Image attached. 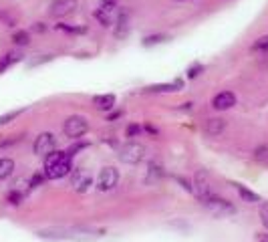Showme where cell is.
Listing matches in <instances>:
<instances>
[{
  "instance_id": "obj_20",
  "label": "cell",
  "mask_w": 268,
  "mask_h": 242,
  "mask_svg": "<svg viewBox=\"0 0 268 242\" xmlns=\"http://www.w3.org/2000/svg\"><path fill=\"white\" fill-rule=\"evenodd\" d=\"M166 41H170V37L168 35H150V37H146L144 39V47H154V45H162V43H166Z\"/></svg>"
},
{
  "instance_id": "obj_4",
  "label": "cell",
  "mask_w": 268,
  "mask_h": 242,
  "mask_svg": "<svg viewBox=\"0 0 268 242\" xmlns=\"http://www.w3.org/2000/svg\"><path fill=\"white\" fill-rule=\"evenodd\" d=\"M63 132H65L67 138L79 140V138H83V136L89 132V121H87V117H83V115H71V117L65 121Z\"/></svg>"
},
{
  "instance_id": "obj_27",
  "label": "cell",
  "mask_w": 268,
  "mask_h": 242,
  "mask_svg": "<svg viewBox=\"0 0 268 242\" xmlns=\"http://www.w3.org/2000/svg\"><path fill=\"white\" fill-rule=\"evenodd\" d=\"M95 19L103 25V27H111V19H109V13H105V11H95Z\"/></svg>"
},
{
  "instance_id": "obj_29",
  "label": "cell",
  "mask_w": 268,
  "mask_h": 242,
  "mask_svg": "<svg viewBox=\"0 0 268 242\" xmlns=\"http://www.w3.org/2000/svg\"><path fill=\"white\" fill-rule=\"evenodd\" d=\"M254 158H256L258 162H264V160L268 158V146H260V148L256 150V154H254Z\"/></svg>"
},
{
  "instance_id": "obj_15",
  "label": "cell",
  "mask_w": 268,
  "mask_h": 242,
  "mask_svg": "<svg viewBox=\"0 0 268 242\" xmlns=\"http://www.w3.org/2000/svg\"><path fill=\"white\" fill-rule=\"evenodd\" d=\"M234 188H236L238 196L242 198V202H246V204H256V202H260V196H258L256 192L248 190L246 186H242V184H234Z\"/></svg>"
},
{
  "instance_id": "obj_2",
  "label": "cell",
  "mask_w": 268,
  "mask_h": 242,
  "mask_svg": "<svg viewBox=\"0 0 268 242\" xmlns=\"http://www.w3.org/2000/svg\"><path fill=\"white\" fill-rule=\"evenodd\" d=\"M73 172L71 156L67 152H51L45 158V176L47 180H61Z\"/></svg>"
},
{
  "instance_id": "obj_35",
  "label": "cell",
  "mask_w": 268,
  "mask_h": 242,
  "mask_svg": "<svg viewBox=\"0 0 268 242\" xmlns=\"http://www.w3.org/2000/svg\"><path fill=\"white\" fill-rule=\"evenodd\" d=\"M256 240L258 242H268V232H258L256 234Z\"/></svg>"
},
{
  "instance_id": "obj_6",
  "label": "cell",
  "mask_w": 268,
  "mask_h": 242,
  "mask_svg": "<svg viewBox=\"0 0 268 242\" xmlns=\"http://www.w3.org/2000/svg\"><path fill=\"white\" fill-rule=\"evenodd\" d=\"M194 192L198 196V200L202 202L204 198L216 194L214 192V186H212V180H210V174L206 170H198L196 176H194Z\"/></svg>"
},
{
  "instance_id": "obj_9",
  "label": "cell",
  "mask_w": 268,
  "mask_h": 242,
  "mask_svg": "<svg viewBox=\"0 0 268 242\" xmlns=\"http://www.w3.org/2000/svg\"><path fill=\"white\" fill-rule=\"evenodd\" d=\"M55 148H57V140H55V136H53L51 132H43V134L35 140L33 152H35L37 156H41V158H47L51 152H55Z\"/></svg>"
},
{
  "instance_id": "obj_30",
  "label": "cell",
  "mask_w": 268,
  "mask_h": 242,
  "mask_svg": "<svg viewBox=\"0 0 268 242\" xmlns=\"http://www.w3.org/2000/svg\"><path fill=\"white\" fill-rule=\"evenodd\" d=\"M45 180H47V176H45V174H35L29 182H31V188H37V186H41Z\"/></svg>"
},
{
  "instance_id": "obj_18",
  "label": "cell",
  "mask_w": 268,
  "mask_h": 242,
  "mask_svg": "<svg viewBox=\"0 0 268 242\" xmlns=\"http://www.w3.org/2000/svg\"><path fill=\"white\" fill-rule=\"evenodd\" d=\"M15 172V160L11 158H0V180L11 178Z\"/></svg>"
},
{
  "instance_id": "obj_13",
  "label": "cell",
  "mask_w": 268,
  "mask_h": 242,
  "mask_svg": "<svg viewBox=\"0 0 268 242\" xmlns=\"http://www.w3.org/2000/svg\"><path fill=\"white\" fill-rule=\"evenodd\" d=\"M93 105L99 109V111H111L113 107H115V95H95L93 97Z\"/></svg>"
},
{
  "instance_id": "obj_36",
  "label": "cell",
  "mask_w": 268,
  "mask_h": 242,
  "mask_svg": "<svg viewBox=\"0 0 268 242\" xmlns=\"http://www.w3.org/2000/svg\"><path fill=\"white\" fill-rule=\"evenodd\" d=\"M123 113L121 111H115V113H111V115H107V121H113V119H117V117H121Z\"/></svg>"
},
{
  "instance_id": "obj_10",
  "label": "cell",
  "mask_w": 268,
  "mask_h": 242,
  "mask_svg": "<svg viewBox=\"0 0 268 242\" xmlns=\"http://www.w3.org/2000/svg\"><path fill=\"white\" fill-rule=\"evenodd\" d=\"M77 11V0H55L51 5V15L57 17V19H63V17H69Z\"/></svg>"
},
{
  "instance_id": "obj_8",
  "label": "cell",
  "mask_w": 268,
  "mask_h": 242,
  "mask_svg": "<svg viewBox=\"0 0 268 242\" xmlns=\"http://www.w3.org/2000/svg\"><path fill=\"white\" fill-rule=\"evenodd\" d=\"M119 184V172L113 166H105L97 176V188L101 192H109Z\"/></svg>"
},
{
  "instance_id": "obj_37",
  "label": "cell",
  "mask_w": 268,
  "mask_h": 242,
  "mask_svg": "<svg viewBox=\"0 0 268 242\" xmlns=\"http://www.w3.org/2000/svg\"><path fill=\"white\" fill-rule=\"evenodd\" d=\"M146 130H148V132H150V134H154V136H156V134H158V130H156V128H152V126H148V128H146Z\"/></svg>"
},
{
  "instance_id": "obj_17",
  "label": "cell",
  "mask_w": 268,
  "mask_h": 242,
  "mask_svg": "<svg viewBox=\"0 0 268 242\" xmlns=\"http://www.w3.org/2000/svg\"><path fill=\"white\" fill-rule=\"evenodd\" d=\"M182 81H176V83H164V85H152L148 87V91L152 93H170V91H180L182 89Z\"/></svg>"
},
{
  "instance_id": "obj_34",
  "label": "cell",
  "mask_w": 268,
  "mask_h": 242,
  "mask_svg": "<svg viewBox=\"0 0 268 242\" xmlns=\"http://www.w3.org/2000/svg\"><path fill=\"white\" fill-rule=\"evenodd\" d=\"M33 31H35V33H45L47 27H45L43 23H35V25H33Z\"/></svg>"
},
{
  "instance_id": "obj_24",
  "label": "cell",
  "mask_w": 268,
  "mask_h": 242,
  "mask_svg": "<svg viewBox=\"0 0 268 242\" xmlns=\"http://www.w3.org/2000/svg\"><path fill=\"white\" fill-rule=\"evenodd\" d=\"M252 51H262V53H268V35H266V37L256 39V43L252 45Z\"/></svg>"
},
{
  "instance_id": "obj_12",
  "label": "cell",
  "mask_w": 268,
  "mask_h": 242,
  "mask_svg": "<svg viewBox=\"0 0 268 242\" xmlns=\"http://www.w3.org/2000/svg\"><path fill=\"white\" fill-rule=\"evenodd\" d=\"M224 130H226V119H222V117H212V119H208V124H206V134H208V136L218 138Z\"/></svg>"
},
{
  "instance_id": "obj_38",
  "label": "cell",
  "mask_w": 268,
  "mask_h": 242,
  "mask_svg": "<svg viewBox=\"0 0 268 242\" xmlns=\"http://www.w3.org/2000/svg\"><path fill=\"white\" fill-rule=\"evenodd\" d=\"M178 3H180V0H178Z\"/></svg>"
},
{
  "instance_id": "obj_23",
  "label": "cell",
  "mask_w": 268,
  "mask_h": 242,
  "mask_svg": "<svg viewBox=\"0 0 268 242\" xmlns=\"http://www.w3.org/2000/svg\"><path fill=\"white\" fill-rule=\"evenodd\" d=\"M23 111H25V109H17V111H11V113H7V115H0V126H7V124H11V121H15Z\"/></svg>"
},
{
  "instance_id": "obj_22",
  "label": "cell",
  "mask_w": 268,
  "mask_h": 242,
  "mask_svg": "<svg viewBox=\"0 0 268 242\" xmlns=\"http://www.w3.org/2000/svg\"><path fill=\"white\" fill-rule=\"evenodd\" d=\"M55 29H57V31H65V33H71V35H83V33H87V29H85V27H69V25H57Z\"/></svg>"
},
{
  "instance_id": "obj_32",
  "label": "cell",
  "mask_w": 268,
  "mask_h": 242,
  "mask_svg": "<svg viewBox=\"0 0 268 242\" xmlns=\"http://www.w3.org/2000/svg\"><path fill=\"white\" fill-rule=\"evenodd\" d=\"M0 21H5V23H7V27H15V25H17V21H15L13 17L5 15V13H3V15H0Z\"/></svg>"
},
{
  "instance_id": "obj_26",
  "label": "cell",
  "mask_w": 268,
  "mask_h": 242,
  "mask_svg": "<svg viewBox=\"0 0 268 242\" xmlns=\"http://www.w3.org/2000/svg\"><path fill=\"white\" fill-rule=\"evenodd\" d=\"M258 214H260V222H262V226L268 230V202H262V204H260Z\"/></svg>"
},
{
  "instance_id": "obj_31",
  "label": "cell",
  "mask_w": 268,
  "mask_h": 242,
  "mask_svg": "<svg viewBox=\"0 0 268 242\" xmlns=\"http://www.w3.org/2000/svg\"><path fill=\"white\" fill-rule=\"evenodd\" d=\"M115 7H117V0H101V11L105 13H111Z\"/></svg>"
},
{
  "instance_id": "obj_19",
  "label": "cell",
  "mask_w": 268,
  "mask_h": 242,
  "mask_svg": "<svg viewBox=\"0 0 268 242\" xmlns=\"http://www.w3.org/2000/svg\"><path fill=\"white\" fill-rule=\"evenodd\" d=\"M13 43H15L17 47H29V45H31V35H29L27 31H17V33L13 35Z\"/></svg>"
},
{
  "instance_id": "obj_21",
  "label": "cell",
  "mask_w": 268,
  "mask_h": 242,
  "mask_svg": "<svg viewBox=\"0 0 268 242\" xmlns=\"http://www.w3.org/2000/svg\"><path fill=\"white\" fill-rule=\"evenodd\" d=\"M7 200H9V204H13V206H21V204H23V200H25V192H23V190L13 188V190L9 192V196H7Z\"/></svg>"
},
{
  "instance_id": "obj_3",
  "label": "cell",
  "mask_w": 268,
  "mask_h": 242,
  "mask_svg": "<svg viewBox=\"0 0 268 242\" xmlns=\"http://www.w3.org/2000/svg\"><path fill=\"white\" fill-rule=\"evenodd\" d=\"M144 156H146V146L140 142H127L119 150V160L123 164H131V166L140 164L144 160Z\"/></svg>"
},
{
  "instance_id": "obj_16",
  "label": "cell",
  "mask_w": 268,
  "mask_h": 242,
  "mask_svg": "<svg viewBox=\"0 0 268 242\" xmlns=\"http://www.w3.org/2000/svg\"><path fill=\"white\" fill-rule=\"evenodd\" d=\"M127 33H129V15H127V13H123V15L119 17V21H117L115 37H117V39H125V37H127Z\"/></svg>"
},
{
  "instance_id": "obj_11",
  "label": "cell",
  "mask_w": 268,
  "mask_h": 242,
  "mask_svg": "<svg viewBox=\"0 0 268 242\" xmlns=\"http://www.w3.org/2000/svg\"><path fill=\"white\" fill-rule=\"evenodd\" d=\"M236 105V95L232 93V91H220L218 95H214V99H212V107L216 109V111H226V109H230V107H234Z\"/></svg>"
},
{
  "instance_id": "obj_33",
  "label": "cell",
  "mask_w": 268,
  "mask_h": 242,
  "mask_svg": "<svg viewBox=\"0 0 268 242\" xmlns=\"http://www.w3.org/2000/svg\"><path fill=\"white\" fill-rule=\"evenodd\" d=\"M53 59V55H45L43 59H35V61H31V67H37V65H41V63H47V61H51Z\"/></svg>"
},
{
  "instance_id": "obj_25",
  "label": "cell",
  "mask_w": 268,
  "mask_h": 242,
  "mask_svg": "<svg viewBox=\"0 0 268 242\" xmlns=\"http://www.w3.org/2000/svg\"><path fill=\"white\" fill-rule=\"evenodd\" d=\"M127 138H140L142 134H144V128L140 126V124H131V126H127Z\"/></svg>"
},
{
  "instance_id": "obj_1",
  "label": "cell",
  "mask_w": 268,
  "mask_h": 242,
  "mask_svg": "<svg viewBox=\"0 0 268 242\" xmlns=\"http://www.w3.org/2000/svg\"><path fill=\"white\" fill-rule=\"evenodd\" d=\"M37 234L47 240H71V242H89L101 236L87 228H47V230H39Z\"/></svg>"
},
{
  "instance_id": "obj_28",
  "label": "cell",
  "mask_w": 268,
  "mask_h": 242,
  "mask_svg": "<svg viewBox=\"0 0 268 242\" xmlns=\"http://www.w3.org/2000/svg\"><path fill=\"white\" fill-rule=\"evenodd\" d=\"M200 73H204V65L196 63L194 67H190V69H188V73H186V75H188V79H196Z\"/></svg>"
},
{
  "instance_id": "obj_7",
  "label": "cell",
  "mask_w": 268,
  "mask_h": 242,
  "mask_svg": "<svg viewBox=\"0 0 268 242\" xmlns=\"http://www.w3.org/2000/svg\"><path fill=\"white\" fill-rule=\"evenodd\" d=\"M71 186H73V190L79 192V194L89 192L91 186H93V176H91V172H89L87 168H77L75 172H71Z\"/></svg>"
},
{
  "instance_id": "obj_5",
  "label": "cell",
  "mask_w": 268,
  "mask_h": 242,
  "mask_svg": "<svg viewBox=\"0 0 268 242\" xmlns=\"http://www.w3.org/2000/svg\"><path fill=\"white\" fill-rule=\"evenodd\" d=\"M202 206H206L210 212H214L216 216H230V214H236V208L232 206V202H228L226 198L218 196V194H212L208 198L202 200Z\"/></svg>"
},
{
  "instance_id": "obj_14",
  "label": "cell",
  "mask_w": 268,
  "mask_h": 242,
  "mask_svg": "<svg viewBox=\"0 0 268 242\" xmlns=\"http://www.w3.org/2000/svg\"><path fill=\"white\" fill-rule=\"evenodd\" d=\"M23 53L21 51H11V53H7L3 59H0V73H5L9 67H13V65H17V63H21L23 61Z\"/></svg>"
}]
</instances>
